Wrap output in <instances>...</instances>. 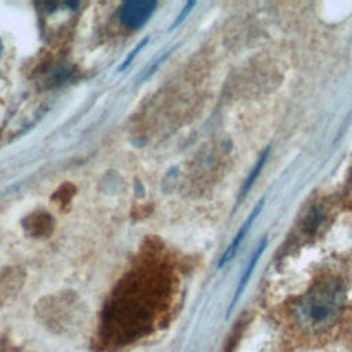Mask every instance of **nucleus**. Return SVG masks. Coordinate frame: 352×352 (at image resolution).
<instances>
[{"label":"nucleus","mask_w":352,"mask_h":352,"mask_svg":"<svg viewBox=\"0 0 352 352\" xmlns=\"http://www.w3.org/2000/svg\"><path fill=\"white\" fill-rule=\"evenodd\" d=\"M0 54H1V40H0Z\"/></svg>","instance_id":"obj_8"},{"label":"nucleus","mask_w":352,"mask_h":352,"mask_svg":"<svg viewBox=\"0 0 352 352\" xmlns=\"http://www.w3.org/2000/svg\"><path fill=\"white\" fill-rule=\"evenodd\" d=\"M147 40H148V37H146V38H143V40H142V41H140V43H139V45H138V47H136V48H135V50H133V51H132V52H131V54H129V56H128V58H126V59H125V60H124V63H122V65H121V67H120V70H124V69H125V67H126V66H128V65H129V63H131V60H132V59H133V58H135V55H136V54H138V52H139V51H140V50H142V48H143V47H144V44H146V43H147Z\"/></svg>","instance_id":"obj_7"},{"label":"nucleus","mask_w":352,"mask_h":352,"mask_svg":"<svg viewBox=\"0 0 352 352\" xmlns=\"http://www.w3.org/2000/svg\"><path fill=\"white\" fill-rule=\"evenodd\" d=\"M344 302V286L337 279H329L314 286L301 297L296 305L294 316L305 330H324L338 319Z\"/></svg>","instance_id":"obj_1"},{"label":"nucleus","mask_w":352,"mask_h":352,"mask_svg":"<svg viewBox=\"0 0 352 352\" xmlns=\"http://www.w3.org/2000/svg\"><path fill=\"white\" fill-rule=\"evenodd\" d=\"M264 202H265V199L264 198H261L260 199V202L254 206V209L252 210V213H250V216L245 220V223L241 226V228L236 231V235L234 236V239L231 241V243L228 245V248L226 249V252L221 254V257H220V260H219V268L220 267H223L224 264H227L234 256H235V253H236V250H238V248H239V245H241V242L243 241V238H245V235L248 234V231L250 230V227H252V224H253V221H254V219L258 216V213L261 212V209H263V205H264Z\"/></svg>","instance_id":"obj_3"},{"label":"nucleus","mask_w":352,"mask_h":352,"mask_svg":"<svg viewBox=\"0 0 352 352\" xmlns=\"http://www.w3.org/2000/svg\"><path fill=\"white\" fill-rule=\"evenodd\" d=\"M194 6H195V3H194V1H190V3H187V4H186V7L182 10V12H180V14L177 15V18L175 19V22H173V25H172L170 28L173 29V28H176L177 25H180V23L184 21V18H186V16L190 14V11L192 10V7H194Z\"/></svg>","instance_id":"obj_6"},{"label":"nucleus","mask_w":352,"mask_h":352,"mask_svg":"<svg viewBox=\"0 0 352 352\" xmlns=\"http://www.w3.org/2000/svg\"><path fill=\"white\" fill-rule=\"evenodd\" d=\"M157 3L153 0L126 1L120 10V21L131 29H138L148 21Z\"/></svg>","instance_id":"obj_2"},{"label":"nucleus","mask_w":352,"mask_h":352,"mask_svg":"<svg viewBox=\"0 0 352 352\" xmlns=\"http://www.w3.org/2000/svg\"><path fill=\"white\" fill-rule=\"evenodd\" d=\"M265 246H267V238H263V239L260 241L257 249L254 250V253H253L250 261L248 263V267H246V270H245V272H243V275H242V278H241V280H239V283H238V287H236L235 296H234V298H232V302H231V305H230V309L232 308V305L235 304V301H236V300L239 298V296L242 294V292H243V289H245V286H246V283H248V280H249V278H250V275H252V272H253V270H254V267H256V264H257V261H258L261 253L264 252Z\"/></svg>","instance_id":"obj_4"},{"label":"nucleus","mask_w":352,"mask_h":352,"mask_svg":"<svg viewBox=\"0 0 352 352\" xmlns=\"http://www.w3.org/2000/svg\"><path fill=\"white\" fill-rule=\"evenodd\" d=\"M267 157H268V148H267L265 151H263V153H261V155H260V158H258L257 164L254 165V168L252 169V172L248 175V179H246L245 184L242 186V190H241V194H239V197H241V198H242V197H243V195L250 190V187L254 184V182H256L257 176L260 175V172H261V169H263V166H264V164H265Z\"/></svg>","instance_id":"obj_5"}]
</instances>
